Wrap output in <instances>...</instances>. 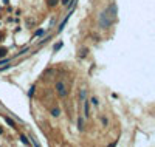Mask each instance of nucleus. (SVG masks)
Segmentation results:
<instances>
[{"label":"nucleus","mask_w":155,"mask_h":147,"mask_svg":"<svg viewBox=\"0 0 155 147\" xmlns=\"http://www.w3.org/2000/svg\"><path fill=\"white\" fill-rule=\"evenodd\" d=\"M115 19H116V5L112 3L110 6H109L107 9L101 14V17H99L101 28H109V26L115 22Z\"/></svg>","instance_id":"obj_1"},{"label":"nucleus","mask_w":155,"mask_h":147,"mask_svg":"<svg viewBox=\"0 0 155 147\" xmlns=\"http://www.w3.org/2000/svg\"><path fill=\"white\" fill-rule=\"evenodd\" d=\"M56 90H57L59 96H62V98L67 96V88H65V85H64V82H56Z\"/></svg>","instance_id":"obj_2"},{"label":"nucleus","mask_w":155,"mask_h":147,"mask_svg":"<svg viewBox=\"0 0 155 147\" xmlns=\"http://www.w3.org/2000/svg\"><path fill=\"white\" fill-rule=\"evenodd\" d=\"M84 113H85V116H90V111H89V102H87V101L84 102Z\"/></svg>","instance_id":"obj_3"},{"label":"nucleus","mask_w":155,"mask_h":147,"mask_svg":"<svg viewBox=\"0 0 155 147\" xmlns=\"http://www.w3.org/2000/svg\"><path fill=\"white\" fill-rule=\"evenodd\" d=\"M5 121H6V124H9V125H11V127H14V121H12V119H11V118H8V116H5Z\"/></svg>","instance_id":"obj_4"},{"label":"nucleus","mask_w":155,"mask_h":147,"mask_svg":"<svg viewBox=\"0 0 155 147\" xmlns=\"http://www.w3.org/2000/svg\"><path fill=\"white\" fill-rule=\"evenodd\" d=\"M78 125H79V130H84V121H82V118L78 119Z\"/></svg>","instance_id":"obj_5"},{"label":"nucleus","mask_w":155,"mask_h":147,"mask_svg":"<svg viewBox=\"0 0 155 147\" xmlns=\"http://www.w3.org/2000/svg\"><path fill=\"white\" fill-rule=\"evenodd\" d=\"M6 53H8V50H6V48H0V57L6 56Z\"/></svg>","instance_id":"obj_6"},{"label":"nucleus","mask_w":155,"mask_h":147,"mask_svg":"<svg viewBox=\"0 0 155 147\" xmlns=\"http://www.w3.org/2000/svg\"><path fill=\"white\" fill-rule=\"evenodd\" d=\"M20 139H22V143H23V144H25V146H28V144H30V141L26 139V138H25V136H23V135H22V136H20Z\"/></svg>","instance_id":"obj_7"},{"label":"nucleus","mask_w":155,"mask_h":147,"mask_svg":"<svg viewBox=\"0 0 155 147\" xmlns=\"http://www.w3.org/2000/svg\"><path fill=\"white\" fill-rule=\"evenodd\" d=\"M51 115H53V116H57V115H59V110H57V108H53V110H51Z\"/></svg>","instance_id":"obj_8"},{"label":"nucleus","mask_w":155,"mask_h":147,"mask_svg":"<svg viewBox=\"0 0 155 147\" xmlns=\"http://www.w3.org/2000/svg\"><path fill=\"white\" fill-rule=\"evenodd\" d=\"M56 3H57V0H48V5H50V6H54Z\"/></svg>","instance_id":"obj_9"},{"label":"nucleus","mask_w":155,"mask_h":147,"mask_svg":"<svg viewBox=\"0 0 155 147\" xmlns=\"http://www.w3.org/2000/svg\"><path fill=\"white\" fill-rule=\"evenodd\" d=\"M92 102H93V105H98V99L96 98H92Z\"/></svg>","instance_id":"obj_10"},{"label":"nucleus","mask_w":155,"mask_h":147,"mask_svg":"<svg viewBox=\"0 0 155 147\" xmlns=\"http://www.w3.org/2000/svg\"><path fill=\"white\" fill-rule=\"evenodd\" d=\"M61 47H62V44H57V45H54V50H59Z\"/></svg>","instance_id":"obj_11"},{"label":"nucleus","mask_w":155,"mask_h":147,"mask_svg":"<svg viewBox=\"0 0 155 147\" xmlns=\"http://www.w3.org/2000/svg\"><path fill=\"white\" fill-rule=\"evenodd\" d=\"M33 93H34V87H31V90H30V91H28V95L31 96V95H33Z\"/></svg>","instance_id":"obj_12"},{"label":"nucleus","mask_w":155,"mask_h":147,"mask_svg":"<svg viewBox=\"0 0 155 147\" xmlns=\"http://www.w3.org/2000/svg\"><path fill=\"white\" fill-rule=\"evenodd\" d=\"M62 3H64V5H67V3H68V0H62Z\"/></svg>","instance_id":"obj_13"},{"label":"nucleus","mask_w":155,"mask_h":147,"mask_svg":"<svg viewBox=\"0 0 155 147\" xmlns=\"http://www.w3.org/2000/svg\"><path fill=\"white\" fill-rule=\"evenodd\" d=\"M2 37H3V33H0V39H2Z\"/></svg>","instance_id":"obj_14"}]
</instances>
